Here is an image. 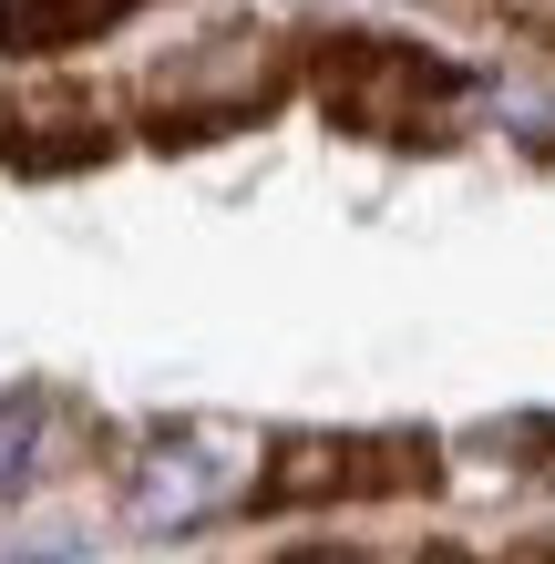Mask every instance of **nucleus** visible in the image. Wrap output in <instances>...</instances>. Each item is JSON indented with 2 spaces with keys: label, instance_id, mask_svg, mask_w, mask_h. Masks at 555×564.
I'll list each match as a JSON object with an SVG mask.
<instances>
[{
  "label": "nucleus",
  "instance_id": "1",
  "mask_svg": "<svg viewBox=\"0 0 555 564\" xmlns=\"http://www.w3.org/2000/svg\"><path fill=\"white\" fill-rule=\"evenodd\" d=\"M226 492H247V431H216V421H195V431H154V452H145V473H135V523H154V534H175V523L195 513H216Z\"/></svg>",
  "mask_w": 555,
  "mask_h": 564
},
{
  "label": "nucleus",
  "instance_id": "2",
  "mask_svg": "<svg viewBox=\"0 0 555 564\" xmlns=\"http://www.w3.org/2000/svg\"><path fill=\"white\" fill-rule=\"evenodd\" d=\"M319 93H330L340 123H361V134H412V104H452V83L433 52L412 42H340L330 62H319Z\"/></svg>",
  "mask_w": 555,
  "mask_h": 564
},
{
  "label": "nucleus",
  "instance_id": "3",
  "mask_svg": "<svg viewBox=\"0 0 555 564\" xmlns=\"http://www.w3.org/2000/svg\"><path fill=\"white\" fill-rule=\"evenodd\" d=\"M135 0H0V52H42V42H93L104 21H124Z\"/></svg>",
  "mask_w": 555,
  "mask_h": 564
},
{
  "label": "nucleus",
  "instance_id": "4",
  "mask_svg": "<svg viewBox=\"0 0 555 564\" xmlns=\"http://www.w3.org/2000/svg\"><path fill=\"white\" fill-rule=\"evenodd\" d=\"M42 442H52V401L42 390H11V401H0V492H21L42 473Z\"/></svg>",
  "mask_w": 555,
  "mask_h": 564
},
{
  "label": "nucleus",
  "instance_id": "5",
  "mask_svg": "<svg viewBox=\"0 0 555 564\" xmlns=\"http://www.w3.org/2000/svg\"><path fill=\"white\" fill-rule=\"evenodd\" d=\"M494 11H514V21H555V0H494Z\"/></svg>",
  "mask_w": 555,
  "mask_h": 564
}]
</instances>
